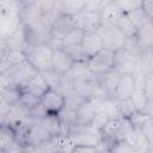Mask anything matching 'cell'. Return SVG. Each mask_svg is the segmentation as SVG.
Instances as JSON below:
<instances>
[{
	"label": "cell",
	"mask_w": 153,
	"mask_h": 153,
	"mask_svg": "<svg viewBox=\"0 0 153 153\" xmlns=\"http://www.w3.org/2000/svg\"><path fill=\"white\" fill-rule=\"evenodd\" d=\"M126 14H127V17L129 18V20L133 23V25H134L136 29L141 27V26H142L143 24H146L148 20H152L151 18H148V17L146 16V13L141 10V7L134 10V11H130V12H128V13H126Z\"/></svg>",
	"instance_id": "484cf974"
},
{
	"label": "cell",
	"mask_w": 153,
	"mask_h": 153,
	"mask_svg": "<svg viewBox=\"0 0 153 153\" xmlns=\"http://www.w3.org/2000/svg\"><path fill=\"white\" fill-rule=\"evenodd\" d=\"M10 110H11V104L0 97V127L6 124V120L10 114Z\"/></svg>",
	"instance_id": "e575fe53"
},
{
	"label": "cell",
	"mask_w": 153,
	"mask_h": 153,
	"mask_svg": "<svg viewBox=\"0 0 153 153\" xmlns=\"http://www.w3.org/2000/svg\"><path fill=\"white\" fill-rule=\"evenodd\" d=\"M19 14H10L0 10V39H8L20 26Z\"/></svg>",
	"instance_id": "4fadbf2b"
},
{
	"label": "cell",
	"mask_w": 153,
	"mask_h": 153,
	"mask_svg": "<svg viewBox=\"0 0 153 153\" xmlns=\"http://www.w3.org/2000/svg\"><path fill=\"white\" fill-rule=\"evenodd\" d=\"M33 2H35V6L37 7V10L39 11V13L42 16L55 10V1H51V0H38V1H33Z\"/></svg>",
	"instance_id": "836d02e7"
},
{
	"label": "cell",
	"mask_w": 153,
	"mask_h": 153,
	"mask_svg": "<svg viewBox=\"0 0 153 153\" xmlns=\"http://www.w3.org/2000/svg\"><path fill=\"white\" fill-rule=\"evenodd\" d=\"M109 153H139V151L128 141L118 140L110 146Z\"/></svg>",
	"instance_id": "83f0119b"
},
{
	"label": "cell",
	"mask_w": 153,
	"mask_h": 153,
	"mask_svg": "<svg viewBox=\"0 0 153 153\" xmlns=\"http://www.w3.org/2000/svg\"><path fill=\"white\" fill-rule=\"evenodd\" d=\"M38 122L45 128V130L53 137L63 136V126H62V121H61L60 115L45 114L42 118L38 120Z\"/></svg>",
	"instance_id": "e0dca14e"
},
{
	"label": "cell",
	"mask_w": 153,
	"mask_h": 153,
	"mask_svg": "<svg viewBox=\"0 0 153 153\" xmlns=\"http://www.w3.org/2000/svg\"><path fill=\"white\" fill-rule=\"evenodd\" d=\"M22 1H0V10L10 14H19Z\"/></svg>",
	"instance_id": "d6a6232c"
},
{
	"label": "cell",
	"mask_w": 153,
	"mask_h": 153,
	"mask_svg": "<svg viewBox=\"0 0 153 153\" xmlns=\"http://www.w3.org/2000/svg\"><path fill=\"white\" fill-rule=\"evenodd\" d=\"M120 76L121 74L117 73L115 69L100 75L97 78V80L99 81V84L103 86V88L108 92V94L110 96V98L114 97V92L116 90V86L118 84V80H120Z\"/></svg>",
	"instance_id": "44dd1931"
},
{
	"label": "cell",
	"mask_w": 153,
	"mask_h": 153,
	"mask_svg": "<svg viewBox=\"0 0 153 153\" xmlns=\"http://www.w3.org/2000/svg\"><path fill=\"white\" fill-rule=\"evenodd\" d=\"M81 48L87 54L88 59L93 56L96 53L103 49V43H102V37L98 31H92V32H84V37L81 41Z\"/></svg>",
	"instance_id": "2e32d148"
},
{
	"label": "cell",
	"mask_w": 153,
	"mask_h": 153,
	"mask_svg": "<svg viewBox=\"0 0 153 153\" xmlns=\"http://www.w3.org/2000/svg\"><path fill=\"white\" fill-rule=\"evenodd\" d=\"M74 60L73 57L63 49L55 48L53 50V60H51V69L55 71L59 75H65L69 72L71 67L73 66Z\"/></svg>",
	"instance_id": "7c38bea8"
},
{
	"label": "cell",
	"mask_w": 153,
	"mask_h": 153,
	"mask_svg": "<svg viewBox=\"0 0 153 153\" xmlns=\"http://www.w3.org/2000/svg\"><path fill=\"white\" fill-rule=\"evenodd\" d=\"M8 75L11 78V81H12V85L14 87H18V88H23L25 86V84L32 79L35 75L38 74V72L33 68V66L25 59L22 63L17 65L16 67L11 68L8 72Z\"/></svg>",
	"instance_id": "8992f818"
},
{
	"label": "cell",
	"mask_w": 153,
	"mask_h": 153,
	"mask_svg": "<svg viewBox=\"0 0 153 153\" xmlns=\"http://www.w3.org/2000/svg\"><path fill=\"white\" fill-rule=\"evenodd\" d=\"M14 139V131L8 126H1L0 127V151H6L13 142Z\"/></svg>",
	"instance_id": "cb8c5ba5"
},
{
	"label": "cell",
	"mask_w": 153,
	"mask_h": 153,
	"mask_svg": "<svg viewBox=\"0 0 153 153\" xmlns=\"http://www.w3.org/2000/svg\"><path fill=\"white\" fill-rule=\"evenodd\" d=\"M141 10L146 13V16H147L148 18L152 19V16H153V0L142 1V4H141Z\"/></svg>",
	"instance_id": "8d00e7d4"
},
{
	"label": "cell",
	"mask_w": 153,
	"mask_h": 153,
	"mask_svg": "<svg viewBox=\"0 0 153 153\" xmlns=\"http://www.w3.org/2000/svg\"><path fill=\"white\" fill-rule=\"evenodd\" d=\"M22 153H33V148L30 147V146H25V148H24V151Z\"/></svg>",
	"instance_id": "74e56055"
},
{
	"label": "cell",
	"mask_w": 153,
	"mask_h": 153,
	"mask_svg": "<svg viewBox=\"0 0 153 153\" xmlns=\"http://www.w3.org/2000/svg\"><path fill=\"white\" fill-rule=\"evenodd\" d=\"M67 75L72 79V81L76 80H90L94 79L96 76L91 73V71L87 67V62L85 61H74L73 66L71 67Z\"/></svg>",
	"instance_id": "ffe728a7"
},
{
	"label": "cell",
	"mask_w": 153,
	"mask_h": 153,
	"mask_svg": "<svg viewBox=\"0 0 153 153\" xmlns=\"http://www.w3.org/2000/svg\"><path fill=\"white\" fill-rule=\"evenodd\" d=\"M65 99H66V105H65V109L66 110H78L84 103H86L88 99L84 98L82 96H80L79 93H76L75 91H72L69 92L67 96H65Z\"/></svg>",
	"instance_id": "d4e9b609"
},
{
	"label": "cell",
	"mask_w": 153,
	"mask_h": 153,
	"mask_svg": "<svg viewBox=\"0 0 153 153\" xmlns=\"http://www.w3.org/2000/svg\"><path fill=\"white\" fill-rule=\"evenodd\" d=\"M135 41L141 51L152 50L153 47V22L148 20L136 30Z\"/></svg>",
	"instance_id": "9a60e30c"
},
{
	"label": "cell",
	"mask_w": 153,
	"mask_h": 153,
	"mask_svg": "<svg viewBox=\"0 0 153 153\" xmlns=\"http://www.w3.org/2000/svg\"><path fill=\"white\" fill-rule=\"evenodd\" d=\"M115 26L123 33V36L126 38H134L135 35H136V30L137 29L133 25V23L129 20V18L127 17V14H124V13H122L118 17Z\"/></svg>",
	"instance_id": "603a6c76"
},
{
	"label": "cell",
	"mask_w": 153,
	"mask_h": 153,
	"mask_svg": "<svg viewBox=\"0 0 153 153\" xmlns=\"http://www.w3.org/2000/svg\"><path fill=\"white\" fill-rule=\"evenodd\" d=\"M141 91H142V93L145 94V97L148 102L153 100V96H152L153 94V73L152 72L145 74Z\"/></svg>",
	"instance_id": "1f68e13d"
},
{
	"label": "cell",
	"mask_w": 153,
	"mask_h": 153,
	"mask_svg": "<svg viewBox=\"0 0 153 153\" xmlns=\"http://www.w3.org/2000/svg\"><path fill=\"white\" fill-rule=\"evenodd\" d=\"M74 19V26L82 30L84 32L98 31L100 29V14L98 11L82 10Z\"/></svg>",
	"instance_id": "ba28073f"
},
{
	"label": "cell",
	"mask_w": 153,
	"mask_h": 153,
	"mask_svg": "<svg viewBox=\"0 0 153 153\" xmlns=\"http://www.w3.org/2000/svg\"><path fill=\"white\" fill-rule=\"evenodd\" d=\"M0 153H8L7 151H0Z\"/></svg>",
	"instance_id": "f35d334b"
},
{
	"label": "cell",
	"mask_w": 153,
	"mask_h": 153,
	"mask_svg": "<svg viewBox=\"0 0 153 153\" xmlns=\"http://www.w3.org/2000/svg\"><path fill=\"white\" fill-rule=\"evenodd\" d=\"M74 27V19L68 16L57 14L50 25V36H51V47L61 48L62 38Z\"/></svg>",
	"instance_id": "277c9868"
},
{
	"label": "cell",
	"mask_w": 153,
	"mask_h": 153,
	"mask_svg": "<svg viewBox=\"0 0 153 153\" xmlns=\"http://www.w3.org/2000/svg\"><path fill=\"white\" fill-rule=\"evenodd\" d=\"M24 36L25 43L29 47L51 45L50 25L43 19L42 16L24 25Z\"/></svg>",
	"instance_id": "6da1fadb"
},
{
	"label": "cell",
	"mask_w": 153,
	"mask_h": 153,
	"mask_svg": "<svg viewBox=\"0 0 153 153\" xmlns=\"http://www.w3.org/2000/svg\"><path fill=\"white\" fill-rule=\"evenodd\" d=\"M85 7V1H76V0H62L55 1V10L59 14L68 16V17H76Z\"/></svg>",
	"instance_id": "ac0fdd59"
},
{
	"label": "cell",
	"mask_w": 153,
	"mask_h": 153,
	"mask_svg": "<svg viewBox=\"0 0 153 153\" xmlns=\"http://www.w3.org/2000/svg\"><path fill=\"white\" fill-rule=\"evenodd\" d=\"M20 104H23L26 109L29 110H32L35 109L37 105H39L41 103V99L35 97L33 94L24 91V90H20V94H19V100H18Z\"/></svg>",
	"instance_id": "f1b7e54d"
},
{
	"label": "cell",
	"mask_w": 153,
	"mask_h": 153,
	"mask_svg": "<svg viewBox=\"0 0 153 153\" xmlns=\"http://www.w3.org/2000/svg\"><path fill=\"white\" fill-rule=\"evenodd\" d=\"M53 50L54 48L51 45H35V47L26 45L24 53L26 60L33 66V68L38 73H42L51 68Z\"/></svg>",
	"instance_id": "7a4b0ae2"
},
{
	"label": "cell",
	"mask_w": 153,
	"mask_h": 153,
	"mask_svg": "<svg viewBox=\"0 0 153 153\" xmlns=\"http://www.w3.org/2000/svg\"><path fill=\"white\" fill-rule=\"evenodd\" d=\"M84 37V31L78 29V27H73L61 41V49L68 51L75 47L81 45V41Z\"/></svg>",
	"instance_id": "7402d4cb"
},
{
	"label": "cell",
	"mask_w": 153,
	"mask_h": 153,
	"mask_svg": "<svg viewBox=\"0 0 153 153\" xmlns=\"http://www.w3.org/2000/svg\"><path fill=\"white\" fill-rule=\"evenodd\" d=\"M41 75L43 76L44 81L47 82V85L49 86V88H53V90H57L59 85H60V81H61V75H59L55 71H53L51 68L48 69V71H44L41 73Z\"/></svg>",
	"instance_id": "f546056e"
},
{
	"label": "cell",
	"mask_w": 153,
	"mask_h": 153,
	"mask_svg": "<svg viewBox=\"0 0 153 153\" xmlns=\"http://www.w3.org/2000/svg\"><path fill=\"white\" fill-rule=\"evenodd\" d=\"M41 105L43 106L45 114H53V115H60L66 105V99L62 93H60L57 90L49 88L45 94L41 98Z\"/></svg>",
	"instance_id": "9c48e42d"
},
{
	"label": "cell",
	"mask_w": 153,
	"mask_h": 153,
	"mask_svg": "<svg viewBox=\"0 0 153 153\" xmlns=\"http://www.w3.org/2000/svg\"><path fill=\"white\" fill-rule=\"evenodd\" d=\"M110 118H112V116H110V115L106 114L105 111L97 110V111L94 112V115H93L91 122H90V127H92V128H94L96 130L100 131V130L104 128V126L108 123V121H109Z\"/></svg>",
	"instance_id": "4316f807"
},
{
	"label": "cell",
	"mask_w": 153,
	"mask_h": 153,
	"mask_svg": "<svg viewBox=\"0 0 153 153\" xmlns=\"http://www.w3.org/2000/svg\"><path fill=\"white\" fill-rule=\"evenodd\" d=\"M22 90H24V91H26V92H29V93H31L35 97H37V98L41 99L45 94V92L49 90V86L44 81V79L41 75V73H38L32 79H30Z\"/></svg>",
	"instance_id": "d6986e66"
},
{
	"label": "cell",
	"mask_w": 153,
	"mask_h": 153,
	"mask_svg": "<svg viewBox=\"0 0 153 153\" xmlns=\"http://www.w3.org/2000/svg\"><path fill=\"white\" fill-rule=\"evenodd\" d=\"M114 66H115V53L108 49L99 50L87 60V67L96 78L112 71Z\"/></svg>",
	"instance_id": "3957f363"
},
{
	"label": "cell",
	"mask_w": 153,
	"mask_h": 153,
	"mask_svg": "<svg viewBox=\"0 0 153 153\" xmlns=\"http://www.w3.org/2000/svg\"><path fill=\"white\" fill-rule=\"evenodd\" d=\"M50 139H53V136L45 130V128L38 121H35L27 127L26 136H25V146H30L35 148L42 143H45Z\"/></svg>",
	"instance_id": "8fae6325"
},
{
	"label": "cell",
	"mask_w": 153,
	"mask_h": 153,
	"mask_svg": "<svg viewBox=\"0 0 153 153\" xmlns=\"http://www.w3.org/2000/svg\"><path fill=\"white\" fill-rule=\"evenodd\" d=\"M117 7L122 13H128L130 11H134L136 8L141 7L142 0H115Z\"/></svg>",
	"instance_id": "4dcf8cb0"
},
{
	"label": "cell",
	"mask_w": 153,
	"mask_h": 153,
	"mask_svg": "<svg viewBox=\"0 0 153 153\" xmlns=\"http://www.w3.org/2000/svg\"><path fill=\"white\" fill-rule=\"evenodd\" d=\"M135 91H136V82L134 74H123L120 76L112 99L118 103L127 102L133 97Z\"/></svg>",
	"instance_id": "30bf717a"
},
{
	"label": "cell",
	"mask_w": 153,
	"mask_h": 153,
	"mask_svg": "<svg viewBox=\"0 0 153 153\" xmlns=\"http://www.w3.org/2000/svg\"><path fill=\"white\" fill-rule=\"evenodd\" d=\"M98 32L102 37L103 49H108V50L116 53L117 50H120L124 47L127 38L123 36V33L116 26L100 27L98 30Z\"/></svg>",
	"instance_id": "52a82bcc"
},
{
	"label": "cell",
	"mask_w": 153,
	"mask_h": 153,
	"mask_svg": "<svg viewBox=\"0 0 153 153\" xmlns=\"http://www.w3.org/2000/svg\"><path fill=\"white\" fill-rule=\"evenodd\" d=\"M71 153H99L97 147L91 146H74Z\"/></svg>",
	"instance_id": "d590c367"
},
{
	"label": "cell",
	"mask_w": 153,
	"mask_h": 153,
	"mask_svg": "<svg viewBox=\"0 0 153 153\" xmlns=\"http://www.w3.org/2000/svg\"><path fill=\"white\" fill-rule=\"evenodd\" d=\"M99 14H100V27H110V26H115L122 12L117 7L115 0H108L104 1L99 11Z\"/></svg>",
	"instance_id": "5bb4252c"
},
{
	"label": "cell",
	"mask_w": 153,
	"mask_h": 153,
	"mask_svg": "<svg viewBox=\"0 0 153 153\" xmlns=\"http://www.w3.org/2000/svg\"><path fill=\"white\" fill-rule=\"evenodd\" d=\"M139 57H140V55L130 53V51L126 50L124 48H122V49H120L115 53L114 69L117 73H120L121 75H123V74H134L137 69Z\"/></svg>",
	"instance_id": "5b68a950"
}]
</instances>
